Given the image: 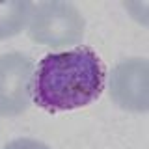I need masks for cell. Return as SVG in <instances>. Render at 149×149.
I'll return each mask as SVG.
<instances>
[{
  "label": "cell",
  "instance_id": "1",
  "mask_svg": "<svg viewBox=\"0 0 149 149\" xmlns=\"http://www.w3.org/2000/svg\"><path fill=\"white\" fill-rule=\"evenodd\" d=\"M104 77V63L91 47L47 54L34 71L32 101L47 112L84 108L101 97Z\"/></svg>",
  "mask_w": 149,
  "mask_h": 149
},
{
  "label": "cell",
  "instance_id": "2",
  "mask_svg": "<svg viewBox=\"0 0 149 149\" xmlns=\"http://www.w3.org/2000/svg\"><path fill=\"white\" fill-rule=\"evenodd\" d=\"M84 30L86 21L78 8H74L71 2H32L26 34L36 43L52 49L78 45L84 37Z\"/></svg>",
  "mask_w": 149,
  "mask_h": 149
},
{
  "label": "cell",
  "instance_id": "3",
  "mask_svg": "<svg viewBox=\"0 0 149 149\" xmlns=\"http://www.w3.org/2000/svg\"><path fill=\"white\" fill-rule=\"evenodd\" d=\"M34 62L22 52L0 56V116H19L32 99Z\"/></svg>",
  "mask_w": 149,
  "mask_h": 149
},
{
  "label": "cell",
  "instance_id": "4",
  "mask_svg": "<svg viewBox=\"0 0 149 149\" xmlns=\"http://www.w3.org/2000/svg\"><path fill=\"white\" fill-rule=\"evenodd\" d=\"M149 63L143 58L119 62L110 73L108 91L119 108L129 112L149 110Z\"/></svg>",
  "mask_w": 149,
  "mask_h": 149
},
{
  "label": "cell",
  "instance_id": "5",
  "mask_svg": "<svg viewBox=\"0 0 149 149\" xmlns=\"http://www.w3.org/2000/svg\"><path fill=\"white\" fill-rule=\"evenodd\" d=\"M30 9L32 2H24V0L0 2V39L13 37L22 28H26Z\"/></svg>",
  "mask_w": 149,
  "mask_h": 149
},
{
  "label": "cell",
  "instance_id": "6",
  "mask_svg": "<svg viewBox=\"0 0 149 149\" xmlns=\"http://www.w3.org/2000/svg\"><path fill=\"white\" fill-rule=\"evenodd\" d=\"M4 149H50V147L45 146L39 140H34V138H17L13 142L6 143Z\"/></svg>",
  "mask_w": 149,
  "mask_h": 149
}]
</instances>
